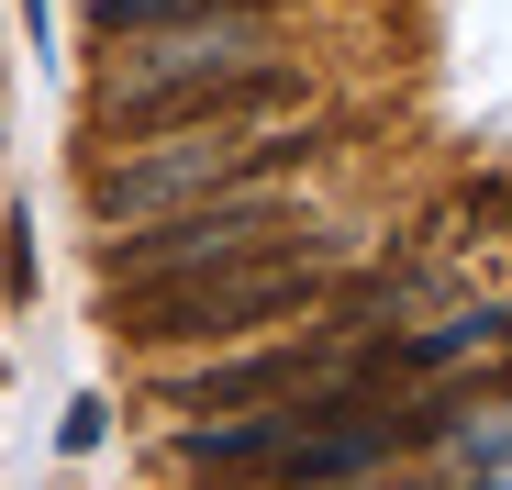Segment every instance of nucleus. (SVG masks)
<instances>
[{
  "label": "nucleus",
  "mask_w": 512,
  "mask_h": 490,
  "mask_svg": "<svg viewBox=\"0 0 512 490\" xmlns=\"http://www.w3.org/2000/svg\"><path fill=\"white\" fill-rule=\"evenodd\" d=\"M334 257L346 245L290 223V234H256V245H223V257H190V268H156V279H112L101 290V323L123 346H234L279 312H312Z\"/></svg>",
  "instance_id": "f257e3e1"
},
{
  "label": "nucleus",
  "mask_w": 512,
  "mask_h": 490,
  "mask_svg": "<svg viewBox=\"0 0 512 490\" xmlns=\"http://www.w3.org/2000/svg\"><path fill=\"white\" fill-rule=\"evenodd\" d=\"M312 101V78L290 56H179V67H145L134 90L101 101V134L112 145H145V134H245V123H279Z\"/></svg>",
  "instance_id": "f03ea898"
},
{
  "label": "nucleus",
  "mask_w": 512,
  "mask_h": 490,
  "mask_svg": "<svg viewBox=\"0 0 512 490\" xmlns=\"http://www.w3.org/2000/svg\"><path fill=\"white\" fill-rule=\"evenodd\" d=\"M301 134H279V145H167V156H134V168H101L90 179V212L101 223H123V212H167V201H190V190H256L268 168H301Z\"/></svg>",
  "instance_id": "7ed1b4c3"
},
{
  "label": "nucleus",
  "mask_w": 512,
  "mask_h": 490,
  "mask_svg": "<svg viewBox=\"0 0 512 490\" xmlns=\"http://www.w3.org/2000/svg\"><path fill=\"white\" fill-rule=\"evenodd\" d=\"M301 212L268 201V190H212V201H179L145 234H101V290L112 279H156V268H190V257H223V245H256V234H290Z\"/></svg>",
  "instance_id": "20e7f679"
},
{
  "label": "nucleus",
  "mask_w": 512,
  "mask_h": 490,
  "mask_svg": "<svg viewBox=\"0 0 512 490\" xmlns=\"http://www.w3.org/2000/svg\"><path fill=\"white\" fill-rule=\"evenodd\" d=\"M312 379H323V357H312V346H268V357H234V368L179 379L167 401H179V413H256V401H301Z\"/></svg>",
  "instance_id": "39448f33"
},
{
  "label": "nucleus",
  "mask_w": 512,
  "mask_h": 490,
  "mask_svg": "<svg viewBox=\"0 0 512 490\" xmlns=\"http://www.w3.org/2000/svg\"><path fill=\"white\" fill-rule=\"evenodd\" d=\"M0 290L34 301V223H12V245H0Z\"/></svg>",
  "instance_id": "423d86ee"
},
{
  "label": "nucleus",
  "mask_w": 512,
  "mask_h": 490,
  "mask_svg": "<svg viewBox=\"0 0 512 490\" xmlns=\"http://www.w3.org/2000/svg\"><path fill=\"white\" fill-rule=\"evenodd\" d=\"M490 335H512V312H501V323H490Z\"/></svg>",
  "instance_id": "0eeeda50"
}]
</instances>
